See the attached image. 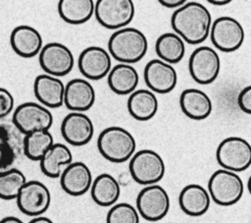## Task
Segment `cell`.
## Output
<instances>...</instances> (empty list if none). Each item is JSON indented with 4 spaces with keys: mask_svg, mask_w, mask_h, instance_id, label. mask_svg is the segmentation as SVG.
I'll list each match as a JSON object with an SVG mask.
<instances>
[{
    "mask_svg": "<svg viewBox=\"0 0 251 223\" xmlns=\"http://www.w3.org/2000/svg\"><path fill=\"white\" fill-rule=\"evenodd\" d=\"M171 25L176 34L189 44H200L209 36L212 16L201 3L186 1L172 16Z\"/></svg>",
    "mask_w": 251,
    "mask_h": 223,
    "instance_id": "cell-1",
    "label": "cell"
},
{
    "mask_svg": "<svg viewBox=\"0 0 251 223\" xmlns=\"http://www.w3.org/2000/svg\"><path fill=\"white\" fill-rule=\"evenodd\" d=\"M109 54L122 64H132L140 61L148 49L145 34L135 28L126 27L116 30L108 41Z\"/></svg>",
    "mask_w": 251,
    "mask_h": 223,
    "instance_id": "cell-2",
    "label": "cell"
},
{
    "mask_svg": "<svg viewBox=\"0 0 251 223\" xmlns=\"http://www.w3.org/2000/svg\"><path fill=\"white\" fill-rule=\"evenodd\" d=\"M97 148L108 161L123 163L134 154L136 141L132 134L126 129L112 126L104 129L99 134Z\"/></svg>",
    "mask_w": 251,
    "mask_h": 223,
    "instance_id": "cell-3",
    "label": "cell"
},
{
    "mask_svg": "<svg viewBox=\"0 0 251 223\" xmlns=\"http://www.w3.org/2000/svg\"><path fill=\"white\" fill-rule=\"evenodd\" d=\"M244 185L237 173L219 169L215 171L208 181V194L210 198L221 206L235 204L242 197Z\"/></svg>",
    "mask_w": 251,
    "mask_h": 223,
    "instance_id": "cell-4",
    "label": "cell"
},
{
    "mask_svg": "<svg viewBox=\"0 0 251 223\" xmlns=\"http://www.w3.org/2000/svg\"><path fill=\"white\" fill-rule=\"evenodd\" d=\"M128 170L132 179L140 185L150 186L160 182L165 176L166 165L162 156L152 149L134 152L129 159Z\"/></svg>",
    "mask_w": 251,
    "mask_h": 223,
    "instance_id": "cell-5",
    "label": "cell"
},
{
    "mask_svg": "<svg viewBox=\"0 0 251 223\" xmlns=\"http://www.w3.org/2000/svg\"><path fill=\"white\" fill-rule=\"evenodd\" d=\"M216 159L222 169L242 172L251 164V145L242 138L228 137L219 143Z\"/></svg>",
    "mask_w": 251,
    "mask_h": 223,
    "instance_id": "cell-6",
    "label": "cell"
},
{
    "mask_svg": "<svg viewBox=\"0 0 251 223\" xmlns=\"http://www.w3.org/2000/svg\"><path fill=\"white\" fill-rule=\"evenodd\" d=\"M134 4L131 0H98L94 3L97 22L109 29L126 28L134 17Z\"/></svg>",
    "mask_w": 251,
    "mask_h": 223,
    "instance_id": "cell-7",
    "label": "cell"
},
{
    "mask_svg": "<svg viewBox=\"0 0 251 223\" xmlns=\"http://www.w3.org/2000/svg\"><path fill=\"white\" fill-rule=\"evenodd\" d=\"M12 123L25 136L35 131H49L53 124V115L39 103L25 102L15 109Z\"/></svg>",
    "mask_w": 251,
    "mask_h": 223,
    "instance_id": "cell-8",
    "label": "cell"
},
{
    "mask_svg": "<svg viewBox=\"0 0 251 223\" xmlns=\"http://www.w3.org/2000/svg\"><path fill=\"white\" fill-rule=\"evenodd\" d=\"M170 209V196L158 184L144 187L136 197V210L143 219L156 222L163 219Z\"/></svg>",
    "mask_w": 251,
    "mask_h": 223,
    "instance_id": "cell-9",
    "label": "cell"
},
{
    "mask_svg": "<svg viewBox=\"0 0 251 223\" xmlns=\"http://www.w3.org/2000/svg\"><path fill=\"white\" fill-rule=\"evenodd\" d=\"M209 35L217 49L223 52H233L243 44L245 32L237 20L224 16L212 23Z\"/></svg>",
    "mask_w": 251,
    "mask_h": 223,
    "instance_id": "cell-10",
    "label": "cell"
},
{
    "mask_svg": "<svg viewBox=\"0 0 251 223\" xmlns=\"http://www.w3.org/2000/svg\"><path fill=\"white\" fill-rule=\"evenodd\" d=\"M188 70L191 78L197 84H212L220 74V56L212 47L200 46L191 53Z\"/></svg>",
    "mask_w": 251,
    "mask_h": 223,
    "instance_id": "cell-11",
    "label": "cell"
},
{
    "mask_svg": "<svg viewBox=\"0 0 251 223\" xmlns=\"http://www.w3.org/2000/svg\"><path fill=\"white\" fill-rule=\"evenodd\" d=\"M38 61L46 75L56 78L67 76L75 64L71 49L60 42H49L42 46Z\"/></svg>",
    "mask_w": 251,
    "mask_h": 223,
    "instance_id": "cell-12",
    "label": "cell"
},
{
    "mask_svg": "<svg viewBox=\"0 0 251 223\" xmlns=\"http://www.w3.org/2000/svg\"><path fill=\"white\" fill-rule=\"evenodd\" d=\"M19 209L27 216H41L50 206L51 194L49 189L36 180L26 181L17 197Z\"/></svg>",
    "mask_w": 251,
    "mask_h": 223,
    "instance_id": "cell-13",
    "label": "cell"
},
{
    "mask_svg": "<svg viewBox=\"0 0 251 223\" xmlns=\"http://www.w3.org/2000/svg\"><path fill=\"white\" fill-rule=\"evenodd\" d=\"M24 135L12 122L0 120V172L13 168L24 154Z\"/></svg>",
    "mask_w": 251,
    "mask_h": 223,
    "instance_id": "cell-14",
    "label": "cell"
},
{
    "mask_svg": "<svg viewBox=\"0 0 251 223\" xmlns=\"http://www.w3.org/2000/svg\"><path fill=\"white\" fill-rule=\"evenodd\" d=\"M143 78L149 90L162 94L174 90L177 83L175 68L160 59H152L145 65Z\"/></svg>",
    "mask_w": 251,
    "mask_h": 223,
    "instance_id": "cell-15",
    "label": "cell"
},
{
    "mask_svg": "<svg viewBox=\"0 0 251 223\" xmlns=\"http://www.w3.org/2000/svg\"><path fill=\"white\" fill-rule=\"evenodd\" d=\"M77 67L86 79L98 81L109 74L112 68L111 56L100 46H89L80 52Z\"/></svg>",
    "mask_w": 251,
    "mask_h": 223,
    "instance_id": "cell-16",
    "label": "cell"
},
{
    "mask_svg": "<svg viewBox=\"0 0 251 223\" xmlns=\"http://www.w3.org/2000/svg\"><path fill=\"white\" fill-rule=\"evenodd\" d=\"M61 134L69 144L82 146L93 138L94 125L84 113L71 112L62 121Z\"/></svg>",
    "mask_w": 251,
    "mask_h": 223,
    "instance_id": "cell-17",
    "label": "cell"
},
{
    "mask_svg": "<svg viewBox=\"0 0 251 223\" xmlns=\"http://www.w3.org/2000/svg\"><path fill=\"white\" fill-rule=\"evenodd\" d=\"M92 174L89 167L81 162H72L66 166L60 175V184L63 191L73 196H79L90 190Z\"/></svg>",
    "mask_w": 251,
    "mask_h": 223,
    "instance_id": "cell-18",
    "label": "cell"
},
{
    "mask_svg": "<svg viewBox=\"0 0 251 223\" xmlns=\"http://www.w3.org/2000/svg\"><path fill=\"white\" fill-rule=\"evenodd\" d=\"M95 89L84 79H73L65 85L64 104L73 112L89 110L95 102Z\"/></svg>",
    "mask_w": 251,
    "mask_h": 223,
    "instance_id": "cell-19",
    "label": "cell"
},
{
    "mask_svg": "<svg viewBox=\"0 0 251 223\" xmlns=\"http://www.w3.org/2000/svg\"><path fill=\"white\" fill-rule=\"evenodd\" d=\"M10 44L16 54L24 58H31L39 54L43 40L39 31L26 25L16 27L10 35Z\"/></svg>",
    "mask_w": 251,
    "mask_h": 223,
    "instance_id": "cell-20",
    "label": "cell"
},
{
    "mask_svg": "<svg viewBox=\"0 0 251 223\" xmlns=\"http://www.w3.org/2000/svg\"><path fill=\"white\" fill-rule=\"evenodd\" d=\"M33 92L44 107L58 108L64 103L65 84L59 78L42 74L34 80Z\"/></svg>",
    "mask_w": 251,
    "mask_h": 223,
    "instance_id": "cell-21",
    "label": "cell"
},
{
    "mask_svg": "<svg viewBox=\"0 0 251 223\" xmlns=\"http://www.w3.org/2000/svg\"><path fill=\"white\" fill-rule=\"evenodd\" d=\"M178 203L180 209L187 215L198 217L205 214L211 204L208 191L198 184H189L179 193Z\"/></svg>",
    "mask_w": 251,
    "mask_h": 223,
    "instance_id": "cell-22",
    "label": "cell"
},
{
    "mask_svg": "<svg viewBox=\"0 0 251 223\" xmlns=\"http://www.w3.org/2000/svg\"><path fill=\"white\" fill-rule=\"evenodd\" d=\"M179 106L186 117L197 121L209 117L213 109L209 95L197 88L184 89L179 97Z\"/></svg>",
    "mask_w": 251,
    "mask_h": 223,
    "instance_id": "cell-23",
    "label": "cell"
},
{
    "mask_svg": "<svg viewBox=\"0 0 251 223\" xmlns=\"http://www.w3.org/2000/svg\"><path fill=\"white\" fill-rule=\"evenodd\" d=\"M110 89L119 95L130 94L136 89L139 76L135 68L128 64H118L107 75Z\"/></svg>",
    "mask_w": 251,
    "mask_h": 223,
    "instance_id": "cell-24",
    "label": "cell"
},
{
    "mask_svg": "<svg viewBox=\"0 0 251 223\" xmlns=\"http://www.w3.org/2000/svg\"><path fill=\"white\" fill-rule=\"evenodd\" d=\"M128 113L137 121H148L158 111V99L149 89H135L126 102Z\"/></svg>",
    "mask_w": 251,
    "mask_h": 223,
    "instance_id": "cell-25",
    "label": "cell"
},
{
    "mask_svg": "<svg viewBox=\"0 0 251 223\" xmlns=\"http://www.w3.org/2000/svg\"><path fill=\"white\" fill-rule=\"evenodd\" d=\"M90 195L96 204L104 207L112 206L120 197L121 187L115 177L102 173L92 181Z\"/></svg>",
    "mask_w": 251,
    "mask_h": 223,
    "instance_id": "cell-26",
    "label": "cell"
},
{
    "mask_svg": "<svg viewBox=\"0 0 251 223\" xmlns=\"http://www.w3.org/2000/svg\"><path fill=\"white\" fill-rule=\"evenodd\" d=\"M73 162L71 149L60 142L53 145L45 152L39 160L42 173L49 178H59L62 173V167H66Z\"/></svg>",
    "mask_w": 251,
    "mask_h": 223,
    "instance_id": "cell-27",
    "label": "cell"
},
{
    "mask_svg": "<svg viewBox=\"0 0 251 223\" xmlns=\"http://www.w3.org/2000/svg\"><path fill=\"white\" fill-rule=\"evenodd\" d=\"M58 13L64 22L81 25L94 15V2L92 0H60Z\"/></svg>",
    "mask_w": 251,
    "mask_h": 223,
    "instance_id": "cell-28",
    "label": "cell"
},
{
    "mask_svg": "<svg viewBox=\"0 0 251 223\" xmlns=\"http://www.w3.org/2000/svg\"><path fill=\"white\" fill-rule=\"evenodd\" d=\"M155 51L160 60L170 65L176 64L184 57L185 44L177 34L166 32L157 38Z\"/></svg>",
    "mask_w": 251,
    "mask_h": 223,
    "instance_id": "cell-29",
    "label": "cell"
},
{
    "mask_svg": "<svg viewBox=\"0 0 251 223\" xmlns=\"http://www.w3.org/2000/svg\"><path fill=\"white\" fill-rule=\"evenodd\" d=\"M53 143V136L49 131H35L24 136L23 152L28 159L39 161Z\"/></svg>",
    "mask_w": 251,
    "mask_h": 223,
    "instance_id": "cell-30",
    "label": "cell"
},
{
    "mask_svg": "<svg viewBox=\"0 0 251 223\" xmlns=\"http://www.w3.org/2000/svg\"><path fill=\"white\" fill-rule=\"evenodd\" d=\"M25 183V174L17 168H10L0 172V198L5 200L16 199L20 190Z\"/></svg>",
    "mask_w": 251,
    "mask_h": 223,
    "instance_id": "cell-31",
    "label": "cell"
},
{
    "mask_svg": "<svg viewBox=\"0 0 251 223\" xmlns=\"http://www.w3.org/2000/svg\"><path fill=\"white\" fill-rule=\"evenodd\" d=\"M140 216L136 208L127 202L115 203L109 209L106 223H139Z\"/></svg>",
    "mask_w": 251,
    "mask_h": 223,
    "instance_id": "cell-32",
    "label": "cell"
},
{
    "mask_svg": "<svg viewBox=\"0 0 251 223\" xmlns=\"http://www.w3.org/2000/svg\"><path fill=\"white\" fill-rule=\"evenodd\" d=\"M14 108V97L12 93L4 88L0 87V120L9 115Z\"/></svg>",
    "mask_w": 251,
    "mask_h": 223,
    "instance_id": "cell-33",
    "label": "cell"
},
{
    "mask_svg": "<svg viewBox=\"0 0 251 223\" xmlns=\"http://www.w3.org/2000/svg\"><path fill=\"white\" fill-rule=\"evenodd\" d=\"M237 104L241 111L246 114L251 113V86L247 85L240 90L237 96Z\"/></svg>",
    "mask_w": 251,
    "mask_h": 223,
    "instance_id": "cell-34",
    "label": "cell"
},
{
    "mask_svg": "<svg viewBox=\"0 0 251 223\" xmlns=\"http://www.w3.org/2000/svg\"><path fill=\"white\" fill-rule=\"evenodd\" d=\"M186 1L185 0H160L159 3L167 8H179L182 6Z\"/></svg>",
    "mask_w": 251,
    "mask_h": 223,
    "instance_id": "cell-35",
    "label": "cell"
},
{
    "mask_svg": "<svg viewBox=\"0 0 251 223\" xmlns=\"http://www.w3.org/2000/svg\"><path fill=\"white\" fill-rule=\"evenodd\" d=\"M28 223H54V222L50 218L41 215V216L33 217Z\"/></svg>",
    "mask_w": 251,
    "mask_h": 223,
    "instance_id": "cell-36",
    "label": "cell"
},
{
    "mask_svg": "<svg viewBox=\"0 0 251 223\" xmlns=\"http://www.w3.org/2000/svg\"><path fill=\"white\" fill-rule=\"evenodd\" d=\"M0 223H24V222L16 216H6L0 220Z\"/></svg>",
    "mask_w": 251,
    "mask_h": 223,
    "instance_id": "cell-37",
    "label": "cell"
},
{
    "mask_svg": "<svg viewBox=\"0 0 251 223\" xmlns=\"http://www.w3.org/2000/svg\"><path fill=\"white\" fill-rule=\"evenodd\" d=\"M209 3L213 4V5H216V6H224V5H227L230 3V0H220V1H217V0H210Z\"/></svg>",
    "mask_w": 251,
    "mask_h": 223,
    "instance_id": "cell-38",
    "label": "cell"
},
{
    "mask_svg": "<svg viewBox=\"0 0 251 223\" xmlns=\"http://www.w3.org/2000/svg\"><path fill=\"white\" fill-rule=\"evenodd\" d=\"M170 223H173V222H170Z\"/></svg>",
    "mask_w": 251,
    "mask_h": 223,
    "instance_id": "cell-39",
    "label": "cell"
}]
</instances>
